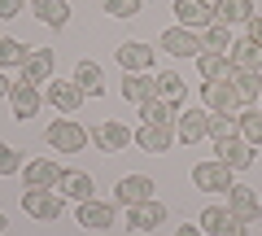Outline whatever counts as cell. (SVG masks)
I'll list each match as a JSON object with an SVG mask.
<instances>
[{
	"label": "cell",
	"instance_id": "ba28073f",
	"mask_svg": "<svg viewBox=\"0 0 262 236\" xmlns=\"http://www.w3.org/2000/svg\"><path fill=\"white\" fill-rule=\"evenodd\" d=\"M53 79V48H27L18 66V83H48Z\"/></svg>",
	"mask_w": 262,
	"mask_h": 236
},
{
	"label": "cell",
	"instance_id": "7c38bea8",
	"mask_svg": "<svg viewBox=\"0 0 262 236\" xmlns=\"http://www.w3.org/2000/svg\"><path fill=\"white\" fill-rule=\"evenodd\" d=\"M61 175H66V170L57 166L53 158H35V162L22 166V184H27V188H57Z\"/></svg>",
	"mask_w": 262,
	"mask_h": 236
},
{
	"label": "cell",
	"instance_id": "d6986e66",
	"mask_svg": "<svg viewBox=\"0 0 262 236\" xmlns=\"http://www.w3.org/2000/svg\"><path fill=\"white\" fill-rule=\"evenodd\" d=\"M227 210H232L241 223H258V219H262V201H258L253 188H232V192H227Z\"/></svg>",
	"mask_w": 262,
	"mask_h": 236
},
{
	"label": "cell",
	"instance_id": "ffe728a7",
	"mask_svg": "<svg viewBox=\"0 0 262 236\" xmlns=\"http://www.w3.org/2000/svg\"><path fill=\"white\" fill-rule=\"evenodd\" d=\"M227 61H232V70H249V75H262V48L253 44L249 35H245V39H236V44H232Z\"/></svg>",
	"mask_w": 262,
	"mask_h": 236
},
{
	"label": "cell",
	"instance_id": "83f0119b",
	"mask_svg": "<svg viewBox=\"0 0 262 236\" xmlns=\"http://www.w3.org/2000/svg\"><path fill=\"white\" fill-rule=\"evenodd\" d=\"M188 96V83L175 75V70H162L158 75V101H166V105H179Z\"/></svg>",
	"mask_w": 262,
	"mask_h": 236
},
{
	"label": "cell",
	"instance_id": "8d00e7d4",
	"mask_svg": "<svg viewBox=\"0 0 262 236\" xmlns=\"http://www.w3.org/2000/svg\"><path fill=\"white\" fill-rule=\"evenodd\" d=\"M27 0H0V18H18Z\"/></svg>",
	"mask_w": 262,
	"mask_h": 236
},
{
	"label": "cell",
	"instance_id": "7402d4cb",
	"mask_svg": "<svg viewBox=\"0 0 262 236\" xmlns=\"http://www.w3.org/2000/svg\"><path fill=\"white\" fill-rule=\"evenodd\" d=\"M57 192H61V197H70V201H92L96 184H92V175H88V170H66L61 184H57Z\"/></svg>",
	"mask_w": 262,
	"mask_h": 236
},
{
	"label": "cell",
	"instance_id": "9a60e30c",
	"mask_svg": "<svg viewBox=\"0 0 262 236\" xmlns=\"http://www.w3.org/2000/svg\"><path fill=\"white\" fill-rule=\"evenodd\" d=\"M158 223H166V206H162L158 197L140 201V206H127V227L131 232H153Z\"/></svg>",
	"mask_w": 262,
	"mask_h": 236
},
{
	"label": "cell",
	"instance_id": "4316f807",
	"mask_svg": "<svg viewBox=\"0 0 262 236\" xmlns=\"http://www.w3.org/2000/svg\"><path fill=\"white\" fill-rule=\"evenodd\" d=\"M196 70H201V79H227V75H236L232 61H227V53H210V48L196 57Z\"/></svg>",
	"mask_w": 262,
	"mask_h": 236
},
{
	"label": "cell",
	"instance_id": "30bf717a",
	"mask_svg": "<svg viewBox=\"0 0 262 236\" xmlns=\"http://www.w3.org/2000/svg\"><path fill=\"white\" fill-rule=\"evenodd\" d=\"M162 48H166L170 57H201V35L196 31H188V27H170V31H162V39H158Z\"/></svg>",
	"mask_w": 262,
	"mask_h": 236
},
{
	"label": "cell",
	"instance_id": "3957f363",
	"mask_svg": "<svg viewBox=\"0 0 262 236\" xmlns=\"http://www.w3.org/2000/svg\"><path fill=\"white\" fill-rule=\"evenodd\" d=\"M201 101H206L210 114H236L241 96H236L232 75H227V79H206V83H201Z\"/></svg>",
	"mask_w": 262,
	"mask_h": 236
},
{
	"label": "cell",
	"instance_id": "4fadbf2b",
	"mask_svg": "<svg viewBox=\"0 0 262 236\" xmlns=\"http://www.w3.org/2000/svg\"><path fill=\"white\" fill-rule=\"evenodd\" d=\"M136 144H140L144 153H166L170 144H175V127L170 123H140V132H136Z\"/></svg>",
	"mask_w": 262,
	"mask_h": 236
},
{
	"label": "cell",
	"instance_id": "484cf974",
	"mask_svg": "<svg viewBox=\"0 0 262 236\" xmlns=\"http://www.w3.org/2000/svg\"><path fill=\"white\" fill-rule=\"evenodd\" d=\"M75 83H79V92L101 96L105 92V70L96 66V61H79V66H75Z\"/></svg>",
	"mask_w": 262,
	"mask_h": 236
},
{
	"label": "cell",
	"instance_id": "60d3db41",
	"mask_svg": "<svg viewBox=\"0 0 262 236\" xmlns=\"http://www.w3.org/2000/svg\"><path fill=\"white\" fill-rule=\"evenodd\" d=\"M5 227H9V219H5V214H0V232H5Z\"/></svg>",
	"mask_w": 262,
	"mask_h": 236
},
{
	"label": "cell",
	"instance_id": "836d02e7",
	"mask_svg": "<svg viewBox=\"0 0 262 236\" xmlns=\"http://www.w3.org/2000/svg\"><path fill=\"white\" fill-rule=\"evenodd\" d=\"M22 57H27V44L0 35V66H22Z\"/></svg>",
	"mask_w": 262,
	"mask_h": 236
},
{
	"label": "cell",
	"instance_id": "9c48e42d",
	"mask_svg": "<svg viewBox=\"0 0 262 236\" xmlns=\"http://www.w3.org/2000/svg\"><path fill=\"white\" fill-rule=\"evenodd\" d=\"M92 140H96V149H101V153H122L131 140H136V132H131V127H122L118 118H105V123L92 132Z\"/></svg>",
	"mask_w": 262,
	"mask_h": 236
},
{
	"label": "cell",
	"instance_id": "ac0fdd59",
	"mask_svg": "<svg viewBox=\"0 0 262 236\" xmlns=\"http://www.w3.org/2000/svg\"><path fill=\"white\" fill-rule=\"evenodd\" d=\"M9 105H13V118H35L39 105H44V92H39L35 83H13Z\"/></svg>",
	"mask_w": 262,
	"mask_h": 236
},
{
	"label": "cell",
	"instance_id": "8fae6325",
	"mask_svg": "<svg viewBox=\"0 0 262 236\" xmlns=\"http://www.w3.org/2000/svg\"><path fill=\"white\" fill-rule=\"evenodd\" d=\"M214 153H219V162H223V166H232V170H249V166H253V144L241 140V136L214 140Z\"/></svg>",
	"mask_w": 262,
	"mask_h": 236
},
{
	"label": "cell",
	"instance_id": "f35d334b",
	"mask_svg": "<svg viewBox=\"0 0 262 236\" xmlns=\"http://www.w3.org/2000/svg\"><path fill=\"white\" fill-rule=\"evenodd\" d=\"M175 236H206L201 227H192V223H184V227H175Z\"/></svg>",
	"mask_w": 262,
	"mask_h": 236
},
{
	"label": "cell",
	"instance_id": "6da1fadb",
	"mask_svg": "<svg viewBox=\"0 0 262 236\" xmlns=\"http://www.w3.org/2000/svg\"><path fill=\"white\" fill-rule=\"evenodd\" d=\"M44 140H48L53 153H83L88 149V132L75 123V118H53L48 132H44Z\"/></svg>",
	"mask_w": 262,
	"mask_h": 236
},
{
	"label": "cell",
	"instance_id": "4dcf8cb0",
	"mask_svg": "<svg viewBox=\"0 0 262 236\" xmlns=\"http://www.w3.org/2000/svg\"><path fill=\"white\" fill-rule=\"evenodd\" d=\"M236 123H241V140H249L253 149L262 144V114L258 110H245V114H236Z\"/></svg>",
	"mask_w": 262,
	"mask_h": 236
},
{
	"label": "cell",
	"instance_id": "5bb4252c",
	"mask_svg": "<svg viewBox=\"0 0 262 236\" xmlns=\"http://www.w3.org/2000/svg\"><path fill=\"white\" fill-rule=\"evenodd\" d=\"M44 101L53 105V110H61V114H75L79 110V101H83V92H79V83L70 79H48V88H44Z\"/></svg>",
	"mask_w": 262,
	"mask_h": 236
},
{
	"label": "cell",
	"instance_id": "cb8c5ba5",
	"mask_svg": "<svg viewBox=\"0 0 262 236\" xmlns=\"http://www.w3.org/2000/svg\"><path fill=\"white\" fill-rule=\"evenodd\" d=\"M153 96H158V79L153 75H127L122 79V101L144 105V101H153Z\"/></svg>",
	"mask_w": 262,
	"mask_h": 236
},
{
	"label": "cell",
	"instance_id": "e575fe53",
	"mask_svg": "<svg viewBox=\"0 0 262 236\" xmlns=\"http://www.w3.org/2000/svg\"><path fill=\"white\" fill-rule=\"evenodd\" d=\"M101 9L110 18H136L140 13V0H101Z\"/></svg>",
	"mask_w": 262,
	"mask_h": 236
},
{
	"label": "cell",
	"instance_id": "2e32d148",
	"mask_svg": "<svg viewBox=\"0 0 262 236\" xmlns=\"http://www.w3.org/2000/svg\"><path fill=\"white\" fill-rule=\"evenodd\" d=\"M175 18H179V27L201 31L214 22V5H206V0H175Z\"/></svg>",
	"mask_w": 262,
	"mask_h": 236
},
{
	"label": "cell",
	"instance_id": "44dd1931",
	"mask_svg": "<svg viewBox=\"0 0 262 236\" xmlns=\"http://www.w3.org/2000/svg\"><path fill=\"white\" fill-rule=\"evenodd\" d=\"M79 223L88 227V232H105V227H114V206H105V201H79Z\"/></svg>",
	"mask_w": 262,
	"mask_h": 236
},
{
	"label": "cell",
	"instance_id": "e0dca14e",
	"mask_svg": "<svg viewBox=\"0 0 262 236\" xmlns=\"http://www.w3.org/2000/svg\"><path fill=\"white\" fill-rule=\"evenodd\" d=\"M206 123H210V110H184L175 114V136L184 144H196V140H206Z\"/></svg>",
	"mask_w": 262,
	"mask_h": 236
},
{
	"label": "cell",
	"instance_id": "d6a6232c",
	"mask_svg": "<svg viewBox=\"0 0 262 236\" xmlns=\"http://www.w3.org/2000/svg\"><path fill=\"white\" fill-rule=\"evenodd\" d=\"M140 118H144V123H170V127H175V105H166V101L153 96V101L140 105Z\"/></svg>",
	"mask_w": 262,
	"mask_h": 236
},
{
	"label": "cell",
	"instance_id": "277c9868",
	"mask_svg": "<svg viewBox=\"0 0 262 236\" xmlns=\"http://www.w3.org/2000/svg\"><path fill=\"white\" fill-rule=\"evenodd\" d=\"M22 210H27L31 219H39V223H57V219H61V192H53V188H27Z\"/></svg>",
	"mask_w": 262,
	"mask_h": 236
},
{
	"label": "cell",
	"instance_id": "d4e9b609",
	"mask_svg": "<svg viewBox=\"0 0 262 236\" xmlns=\"http://www.w3.org/2000/svg\"><path fill=\"white\" fill-rule=\"evenodd\" d=\"M249 18H253V0H214V22H223V27H236Z\"/></svg>",
	"mask_w": 262,
	"mask_h": 236
},
{
	"label": "cell",
	"instance_id": "603a6c76",
	"mask_svg": "<svg viewBox=\"0 0 262 236\" xmlns=\"http://www.w3.org/2000/svg\"><path fill=\"white\" fill-rule=\"evenodd\" d=\"M31 5V13H35L44 27H53V31H61L66 22H70V9H66V0H27Z\"/></svg>",
	"mask_w": 262,
	"mask_h": 236
},
{
	"label": "cell",
	"instance_id": "5b68a950",
	"mask_svg": "<svg viewBox=\"0 0 262 236\" xmlns=\"http://www.w3.org/2000/svg\"><path fill=\"white\" fill-rule=\"evenodd\" d=\"M114 57H118V66L127 70V75H149L153 61H158V53H153L144 39H127V44H118Z\"/></svg>",
	"mask_w": 262,
	"mask_h": 236
},
{
	"label": "cell",
	"instance_id": "52a82bcc",
	"mask_svg": "<svg viewBox=\"0 0 262 236\" xmlns=\"http://www.w3.org/2000/svg\"><path fill=\"white\" fill-rule=\"evenodd\" d=\"M153 188H158V184H153L149 175H122V180L114 184V201H118L122 210H127V206H140V201H153V197H158Z\"/></svg>",
	"mask_w": 262,
	"mask_h": 236
},
{
	"label": "cell",
	"instance_id": "74e56055",
	"mask_svg": "<svg viewBox=\"0 0 262 236\" xmlns=\"http://www.w3.org/2000/svg\"><path fill=\"white\" fill-rule=\"evenodd\" d=\"M249 39H253V44L262 48V18H258V13H253V18H249Z\"/></svg>",
	"mask_w": 262,
	"mask_h": 236
},
{
	"label": "cell",
	"instance_id": "f1b7e54d",
	"mask_svg": "<svg viewBox=\"0 0 262 236\" xmlns=\"http://www.w3.org/2000/svg\"><path fill=\"white\" fill-rule=\"evenodd\" d=\"M206 136H210V140H227V136H241V123H236V114H210Z\"/></svg>",
	"mask_w": 262,
	"mask_h": 236
},
{
	"label": "cell",
	"instance_id": "1f68e13d",
	"mask_svg": "<svg viewBox=\"0 0 262 236\" xmlns=\"http://www.w3.org/2000/svg\"><path fill=\"white\" fill-rule=\"evenodd\" d=\"M232 83H236V96H241V101H258V96H262V75L236 70V75H232Z\"/></svg>",
	"mask_w": 262,
	"mask_h": 236
},
{
	"label": "cell",
	"instance_id": "7a4b0ae2",
	"mask_svg": "<svg viewBox=\"0 0 262 236\" xmlns=\"http://www.w3.org/2000/svg\"><path fill=\"white\" fill-rule=\"evenodd\" d=\"M236 170L232 166H223V162H196L192 166V188H201V192H232L236 188V180H232Z\"/></svg>",
	"mask_w": 262,
	"mask_h": 236
},
{
	"label": "cell",
	"instance_id": "f546056e",
	"mask_svg": "<svg viewBox=\"0 0 262 236\" xmlns=\"http://www.w3.org/2000/svg\"><path fill=\"white\" fill-rule=\"evenodd\" d=\"M201 44H206L210 53H232V44H236V39H232V31H227L223 22H210V27H206V35H201Z\"/></svg>",
	"mask_w": 262,
	"mask_h": 236
},
{
	"label": "cell",
	"instance_id": "ab89813d",
	"mask_svg": "<svg viewBox=\"0 0 262 236\" xmlns=\"http://www.w3.org/2000/svg\"><path fill=\"white\" fill-rule=\"evenodd\" d=\"M9 92H13V83H9L5 75H0V101H9Z\"/></svg>",
	"mask_w": 262,
	"mask_h": 236
},
{
	"label": "cell",
	"instance_id": "8992f818",
	"mask_svg": "<svg viewBox=\"0 0 262 236\" xmlns=\"http://www.w3.org/2000/svg\"><path fill=\"white\" fill-rule=\"evenodd\" d=\"M201 232L206 236H249V227H245L227 206H206L201 210Z\"/></svg>",
	"mask_w": 262,
	"mask_h": 236
},
{
	"label": "cell",
	"instance_id": "d590c367",
	"mask_svg": "<svg viewBox=\"0 0 262 236\" xmlns=\"http://www.w3.org/2000/svg\"><path fill=\"white\" fill-rule=\"evenodd\" d=\"M22 166H27V162L18 158V149H9V144H0V175H18Z\"/></svg>",
	"mask_w": 262,
	"mask_h": 236
}]
</instances>
